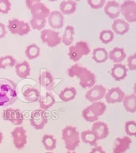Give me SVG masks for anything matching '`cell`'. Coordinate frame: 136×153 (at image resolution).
I'll use <instances>...</instances> for the list:
<instances>
[{
  "instance_id": "cell-1",
  "label": "cell",
  "mask_w": 136,
  "mask_h": 153,
  "mask_svg": "<svg viewBox=\"0 0 136 153\" xmlns=\"http://www.w3.org/2000/svg\"><path fill=\"white\" fill-rule=\"evenodd\" d=\"M68 75L70 77H77L79 84L83 88H91L96 82L95 75L86 67L81 66L79 64L72 65L68 69Z\"/></svg>"
},
{
  "instance_id": "cell-2",
  "label": "cell",
  "mask_w": 136,
  "mask_h": 153,
  "mask_svg": "<svg viewBox=\"0 0 136 153\" xmlns=\"http://www.w3.org/2000/svg\"><path fill=\"white\" fill-rule=\"evenodd\" d=\"M17 99L16 84L9 79H0V107L14 105Z\"/></svg>"
},
{
  "instance_id": "cell-3",
  "label": "cell",
  "mask_w": 136,
  "mask_h": 153,
  "mask_svg": "<svg viewBox=\"0 0 136 153\" xmlns=\"http://www.w3.org/2000/svg\"><path fill=\"white\" fill-rule=\"evenodd\" d=\"M62 140L68 151H75L81 143V134L76 127L68 125L62 130Z\"/></svg>"
},
{
  "instance_id": "cell-4",
  "label": "cell",
  "mask_w": 136,
  "mask_h": 153,
  "mask_svg": "<svg viewBox=\"0 0 136 153\" xmlns=\"http://www.w3.org/2000/svg\"><path fill=\"white\" fill-rule=\"evenodd\" d=\"M107 109V105L101 101L92 103V105L85 108L82 112V117L86 121L94 123L97 121L99 117H101Z\"/></svg>"
},
{
  "instance_id": "cell-5",
  "label": "cell",
  "mask_w": 136,
  "mask_h": 153,
  "mask_svg": "<svg viewBox=\"0 0 136 153\" xmlns=\"http://www.w3.org/2000/svg\"><path fill=\"white\" fill-rule=\"evenodd\" d=\"M90 52V47L88 43L84 41H80V42H77L75 45H72L69 46L68 55L70 60L74 62H77L84 56L89 54Z\"/></svg>"
},
{
  "instance_id": "cell-6",
  "label": "cell",
  "mask_w": 136,
  "mask_h": 153,
  "mask_svg": "<svg viewBox=\"0 0 136 153\" xmlns=\"http://www.w3.org/2000/svg\"><path fill=\"white\" fill-rule=\"evenodd\" d=\"M7 29L12 34L24 36L30 32L31 27L29 22L18 19H12L8 21Z\"/></svg>"
},
{
  "instance_id": "cell-7",
  "label": "cell",
  "mask_w": 136,
  "mask_h": 153,
  "mask_svg": "<svg viewBox=\"0 0 136 153\" xmlns=\"http://www.w3.org/2000/svg\"><path fill=\"white\" fill-rule=\"evenodd\" d=\"M41 39L48 47H56L61 43V37L59 32L52 29H43L41 31Z\"/></svg>"
},
{
  "instance_id": "cell-8",
  "label": "cell",
  "mask_w": 136,
  "mask_h": 153,
  "mask_svg": "<svg viewBox=\"0 0 136 153\" xmlns=\"http://www.w3.org/2000/svg\"><path fill=\"white\" fill-rule=\"evenodd\" d=\"M120 12L127 22H136V2L126 0L120 5Z\"/></svg>"
},
{
  "instance_id": "cell-9",
  "label": "cell",
  "mask_w": 136,
  "mask_h": 153,
  "mask_svg": "<svg viewBox=\"0 0 136 153\" xmlns=\"http://www.w3.org/2000/svg\"><path fill=\"white\" fill-rule=\"evenodd\" d=\"M30 123L31 126L36 130H41L44 128L48 123V117L45 111L41 108L33 111L31 112Z\"/></svg>"
},
{
  "instance_id": "cell-10",
  "label": "cell",
  "mask_w": 136,
  "mask_h": 153,
  "mask_svg": "<svg viewBox=\"0 0 136 153\" xmlns=\"http://www.w3.org/2000/svg\"><path fill=\"white\" fill-rule=\"evenodd\" d=\"M13 138V143L18 150H21L27 143V132L26 130L21 126H17L11 131Z\"/></svg>"
},
{
  "instance_id": "cell-11",
  "label": "cell",
  "mask_w": 136,
  "mask_h": 153,
  "mask_svg": "<svg viewBox=\"0 0 136 153\" xmlns=\"http://www.w3.org/2000/svg\"><path fill=\"white\" fill-rule=\"evenodd\" d=\"M2 118L15 126H21L24 120L23 113L17 108H6L2 112Z\"/></svg>"
},
{
  "instance_id": "cell-12",
  "label": "cell",
  "mask_w": 136,
  "mask_h": 153,
  "mask_svg": "<svg viewBox=\"0 0 136 153\" xmlns=\"http://www.w3.org/2000/svg\"><path fill=\"white\" fill-rule=\"evenodd\" d=\"M106 93H107V89L104 86L101 85H96L88 89V92L85 93V98L89 102L94 103L102 100L103 98L105 97Z\"/></svg>"
},
{
  "instance_id": "cell-13",
  "label": "cell",
  "mask_w": 136,
  "mask_h": 153,
  "mask_svg": "<svg viewBox=\"0 0 136 153\" xmlns=\"http://www.w3.org/2000/svg\"><path fill=\"white\" fill-rule=\"evenodd\" d=\"M103 11L110 19H116L121 14L120 4L115 0H110L105 3Z\"/></svg>"
},
{
  "instance_id": "cell-14",
  "label": "cell",
  "mask_w": 136,
  "mask_h": 153,
  "mask_svg": "<svg viewBox=\"0 0 136 153\" xmlns=\"http://www.w3.org/2000/svg\"><path fill=\"white\" fill-rule=\"evenodd\" d=\"M125 93L119 87H115L108 90L105 95V100L108 104H117L123 102Z\"/></svg>"
},
{
  "instance_id": "cell-15",
  "label": "cell",
  "mask_w": 136,
  "mask_h": 153,
  "mask_svg": "<svg viewBox=\"0 0 136 153\" xmlns=\"http://www.w3.org/2000/svg\"><path fill=\"white\" fill-rule=\"evenodd\" d=\"M91 131L95 134V136L97 137L98 140H104L105 138H107L109 134L108 125L105 122L100 121V120H97L93 123Z\"/></svg>"
},
{
  "instance_id": "cell-16",
  "label": "cell",
  "mask_w": 136,
  "mask_h": 153,
  "mask_svg": "<svg viewBox=\"0 0 136 153\" xmlns=\"http://www.w3.org/2000/svg\"><path fill=\"white\" fill-rule=\"evenodd\" d=\"M30 10L32 18L38 19H47L51 12L50 10L41 2L34 4Z\"/></svg>"
},
{
  "instance_id": "cell-17",
  "label": "cell",
  "mask_w": 136,
  "mask_h": 153,
  "mask_svg": "<svg viewBox=\"0 0 136 153\" xmlns=\"http://www.w3.org/2000/svg\"><path fill=\"white\" fill-rule=\"evenodd\" d=\"M64 15L60 10H52L47 18V22L52 30H58L64 26Z\"/></svg>"
},
{
  "instance_id": "cell-18",
  "label": "cell",
  "mask_w": 136,
  "mask_h": 153,
  "mask_svg": "<svg viewBox=\"0 0 136 153\" xmlns=\"http://www.w3.org/2000/svg\"><path fill=\"white\" fill-rule=\"evenodd\" d=\"M131 143L132 140L130 136L118 137L115 140L113 144V153H125L130 148Z\"/></svg>"
},
{
  "instance_id": "cell-19",
  "label": "cell",
  "mask_w": 136,
  "mask_h": 153,
  "mask_svg": "<svg viewBox=\"0 0 136 153\" xmlns=\"http://www.w3.org/2000/svg\"><path fill=\"white\" fill-rule=\"evenodd\" d=\"M40 85L44 88L45 90L52 91L54 88V78L50 72L48 70H42L41 72L40 76L38 78Z\"/></svg>"
},
{
  "instance_id": "cell-20",
  "label": "cell",
  "mask_w": 136,
  "mask_h": 153,
  "mask_svg": "<svg viewBox=\"0 0 136 153\" xmlns=\"http://www.w3.org/2000/svg\"><path fill=\"white\" fill-rule=\"evenodd\" d=\"M128 69L123 64H115L111 69V75L115 81H120L126 78Z\"/></svg>"
},
{
  "instance_id": "cell-21",
  "label": "cell",
  "mask_w": 136,
  "mask_h": 153,
  "mask_svg": "<svg viewBox=\"0 0 136 153\" xmlns=\"http://www.w3.org/2000/svg\"><path fill=\"white\" fill-rule=\"evenodd\" d=\"M22 95L26 102L34 103L40 99L41 93L38 88L31 86H26L22 90Z\"/></svg>"
},
{
  "instance_id": "cell-22",
  "label": "cell",
  "mask_w": 136,
  "mask_h": 153,
  "mask_svg": "<svg viewBox=\"0 0 136 153\" xmlns=\"http://www.w3.org/2000/svg\"><path fill=\"white\" fill-rule=\"evenodd\" d=\"M112 27L113 32L118 35H124L130 30V25L128 22L121 19H115Z\"/></svg>"
},
{
  "instance_id": "cell-23",
  "label": "cell",
  "mask_w": 136,
  "mask_h": 153,
  "mask_svg": "<svg viewBox=\"0 0 136 153\" xmlns=\"http://www.w3.org/2000/svg\"><path fill=\"white\" fill-rule=\"evenodd\" d=\"M126 54L124 49L120 47L113 48L109 53H108V59L114 62L115 64H119L123 62L126 59Z\"/></svg>"
},
{
  "instance_id": "cell-24",
  "label": "cell",
  "mask_w": 136,
  "mask_h": 153,
  "mask_svg": "<svg viewBox=\"0 0 136 153\" xmlns=\"http://www.w3.org/2000/svg\"><path fill=\"white\" fill-rule=\"evenodd\" d=\"M60 11L63 15H69L75 13L77 7V3L74 0H65L60 3Z\"/></svg>"
},
{
  "instance_id": "cell-25",
  "label": "cell",
  "mask_w": 136,
  "mask_h": 153,
  "mask_svg": "<svg viewBox=\"0 0 136 153\" xmlns=\"http://www.w3.org/2000/svg\"><path fill=\"white\" fill-rule=\"evenodd\" d=\"M15 73L20 78H27L30 75V66L28 62L24 61L15 65Z\"/></svg>"
},
{
  "instance_id": "cell-26",
  "label": "cell",
  "mask_w": 136,
  "mask_h": 153,
  "mask_svg": "<svg viewBox=\"0 0 136 153\" xmlns=\"http://www.w3.org/2000/svg\"><path fill=\"white\" fill-rule=\"evenodd\" d=\"M38 102H39V106H40L41 109L45 111V110H48L52 106H53L56 103V100H55L53 96L51 93L47 92V93H45V95H41L40 99L38 100Z\"/></svg>"
},
{
  "instance_id": "cell-27",
  "label": "cell",
  "mask_w": 136,
  "mask_h": 153,
  "mask_svg": "<svg viewBox=\"0 0 136 153\" xmlns=\"http://www.w3.org/2000/svg\"><path fill=\"white\" fill-rule=\"evenodd\" d=\"M123 105L126 112L134 113L136 112V95L135 93L125 96Z\"/></svg>"
},
{
  "instance_id": "cell-28",
  "label": "cell",
  "mask_w": 136,
  "mask_h": 153,
  "mask_svg": "<svg viewBox=\"0 0 136 153\" xmlns=\"http://www.w3.org/2000/svg\"><path fill=\"white\" fill-rule=\"evenodd\" d=\"M81 140L92 147L98 146V139L91 130H85L81 133Z\"/></svg>"
},
{
  "instance_id": "cell-29",
  "label": "cell",
  "mask_w": 136,
  "mask_h": 153,
  "mask_svg": "<svg viewBox=\"0 0 136 153\" xmlns=\"http://www.w3.org/2000/svg\"><path fill=\"white\" fill-rule=\"evenodd\" d=\"M92 59L98 64L104 63L108 59V53L104 48H95L92 51Z\"/></svg>"
},
{
  "instance_id": "cell-30",
  "label": "cell",
  "mask_w": 136,
  "mask_h": 153,
  "mask_svg": "<svg viewBox=\"0 0 136 153\" xmlns=\"http://www.w3.org/2000/svg\"><path fill=\"white\" fill-rule=\"evenodd\" d=\"M74 33H75V30L73 26H67L61 37V42L66 46L72 45L74 40Z\"/></svg>"
},
{
  "instance_id": "cell-31",
  "label": "cell",
  "mask_w": 136,
  "mask_h": 153,
  "mask_svg": "<svg viewBox=\"0 0 136 153\" xmlns=\"http://www.w3.org/2000/svg\"><path fill=\"white\" fill-rule=\"evenodd\" d=\"M76 93V89L74 87H67L61 91L59 97L64 102H69L75 99Z\"/></svg>"
},
{
  "instance_id": "cell-32",
  "label": "cell",
  "mask_w": 136,
  "mask_h": 153,
  "mask_svg": "<svg viewBox=\"0 0 136 153\" xmlns=\"http://www.w3.org/2000/svg\"><path fill=\"white\" fill-rule=\"evenodd\" d=\"M41 143L45 150L48 152H52L57 148V140L55 139L54 136L50 134H45L42 136Z\"/></svg>"
},
{
  "instance_id": "cell-33",
  "label": "cell",
  "mask_w": 136,
  "mask_h": 153,
  "mask_svg": "<svg viewBox=\"0 0 136 153\" xmlns=\"http://www.w3.org/2000/svg\"><path fill=\"white\" fill-rule=\"evenodd\" d=\"M40 47L37 44H35V43L29 45L26 48V51H25L26 56L30 60H34L36 58H38L39 57V55H40Z\"/></svg>"
},
{
  "instance_id": "cell-34",
  "label": "cell",
  "mask_w": 136,
  "mask_h": 153,
  "mask_svg": "<svg viewBox=\"0 0 136 153\" xmlns=\"http://www.w3.org/2000/svg\"><path fill=\"white\" fill-rule=\"evenodd\" d=\"M17 64L16 59L11 55H7L0 57V69H6L9 67H14Z\"/></svg>"
},
{
  "instance_id": "cell-35",
  "label": "cell",
  "mask_w": 136,
  "mask_h": 153,
  "mask_svg": "<svg viewBox=\"0 0 136 153\" xmlns=\"http://www.w3.org/2000/svg\"><path fill=\"white\" fill-rule=\"evenodd\" d=\"M114 32L111 30H103L100 32V35H99V38H100V42L105 44V45L112 42V41L114 40Z\"/></svg>"
},
{
  "instance_id": "cell-36",
  "label": "cell",
  "mask_w": 136,
  "mask_h": 153,
  "mask_svg": "<svg viewBox=\"0 0 136 153\" xmlns=\"http://www.w3.org/2000/svg\"><path fill=\"white\" fill-rule=\"evenodd\" d=\"M30 26L33 30H42L47 23V19H38L32 18L30 21Z\"/></svg>"
},
{
  "instance_id": "cell-37",
  "label": "cell",
  "mask_w": 136,
  "mask_h": 153,
  "mask_svg": "<svg viewBox=\"0 0 136 153\" xmlns=\"http://www.w3.org/2000/svg\"><path fill=\"white\" fill-rule=\"evenodd\" d=\"M124 130L128 136L136 137V121L135 120L126 121L125 126H124Z\"/></svg>"
},
{
  "instance_id": "cell-38",
  "label": "cell",
  "mask_w": 136,
  "mask_h": 153,
  "mask_svg": "<svg viewBox=\"0 0 136 153\" xmlns=\"http://www.w3.org/2000/svg\"><path fill=\"white\" fill-rule=\"evenodd\" d=\"M11 10V2L10 0H0V14H7Z\"/></svg>"
},
{
  "instance_id": "cell-39",
  "label": "cell",
  "mask_w": 136,
  "mask_h": 153,
  "mask_svg": "<svg viewBox=\"0 0 136 153\" xmlns=\"http://www.w3.org/2000/svg\"><path fill=\"white\" fill-rule=\"evenodd\" d=\"M87 2L92 9L98 10L104 7L106 0H87Z\"/></svg>"
},
{
  "instance_id": "cell-40",
  "label": "cell",
  "mask_w": 136,
  "mask_h": 153,
  "mask_svg": "<svg viewBox=\"0 0 136 153\" xmlns=\"http://www.w3.org/2000/svg\"><path fill=\"white\" fill-rule=\"evenodd\" d=\"M127 68L131 71L136 70V53L130 55L127 57Z\"/></svg>"
},
{
  "instance_id": "cell-41",
  "label": "cell",
  "mask_w": 136,
  "mask_h": 153,
  "mask_svg": "<svg viewBox=\"0 0 136 153\" xmlns=\"http://www.w3.org/2000/svg\"><path fill=\"white\" fill-rule=\"evenodd\" d=\"M7 34V27L5 24L0 22V39L3 38Z\"/></svg>"
},
{
  "instance_id": "cell-42",
  "label": "cell",
  "mask_w": 136,
  "mask_h": 153,
  "mask_svg": "<svg viewBox=\"0 0 136 153\" xmlns=\"http://www.w3.org/2000/svg\"><path fill=\"white\" fill-rule=\"evenodd\" d=\"M38 2H41V0H26V5L28 9H30L33 5Z\"/></svg>"
},
{
  "instance_id": "cell-43",
  "label": "cell",
  "mask_w": 136,
  "mask_h": 153,
  "mask_svg": "<svg viewBox=\"0 0 136 153\" xmlns=\"http://www.w3.org/2000/svg\"><path fill=\"white\" fill-rule=\"evenodd\" d=\"M90 153H106L101 146H96L91 150Z\"/></svg>"
},
{
  "instance_id": "cell-44",
  "label": "cell",
  "mask_w": 136,
  "mask_h": 153,
  "mask_svg": "<svg viewBox=\"0 0 136 153\" xmlns=\"http://www.w3.org/2000/svg\"><path fill=\"white\" fill-rule=\"evenodd\" d=\"M2 140H3V135H2V133L0 131V144L2 143Z\"/></svg>"
},
{
  "instance_id": "cell-45",
  "label": "cell",
  "mask_w": 136,
  "mask_h": 153,
  "mask_svg": "<svg viewBox=\"0 0 136 153\" xmlns=\"http://www.w3.org/2000/svg\"><path fill=\"white\" fill-rule=\"evenodd\" d=\"M133 90H134V93L136 95V82L135 83V85H134V88H133Z\"/></svg>"
},
{
  "instance_id": "cell-46",
  "label": "cell",
  "mask_w": 136,
  "mask_h": 153,
  "mask_svg": "<svg viewBox=\"0 0 136 153\" xmlns=\"http://www.w3.org/2000/svg\"><path fill=\"white\" fill-rule=\"evenodd\" d=\"M65 153H76V152H75L74 151H68V152H65Z\"/></svg>"
},
{
  "instance_id": "cell-47",
  "label": "cell",
  "mask_w": 136,
  "mask_h": 153,
  "mask_svg": "<svg viewBox=\"0 0 136 153\" xmlns=\"http://www.w3.org/2000/svg\"><path fill=\"white\" fill-rule=\"evenodd\" d=\"M48 1H50V2H56L57 0H48Z\"/></svg>"
},
{
  "instance_id": "cell-48",
  "label": "cell",
  "mask_w": 136,
  "mask_h": 153,
  "mask_svg": "<svg viewBox=\"0 0 136 153\" xmlns=\"http://www.w3.org/2000/svg\"><path fill=\"white\" fill-rule=\"evenodd\" d=\"M74 1H76V2H79V1H81V0H74Z\"/></svg>"
},
{
  "instance_id": "cell-49",
  "label": "cell",
  "mask_w": 136,
  "mask_h": 153,
  "mask_svg": "<svg viewBox=\"0 0 136 153\" xmlns=\"http://www.w3.org/2000/svg\"><path fill=\"white\" fill-rule=\"evenodd\" d=\"M46 153H52V152H47Z\"/></svg>"
},
{
  "instance_id": "cell-50",
  "label": "cell",
  "mask_w": 136,
  "mask_h": 153,
  "mask_svg": "<svg viewBox=\"0 0 136 153\" xmlns=\"http://www.w3.org/2000/svg\"><path fill=\"white\" fill-rule=\"evenodd\" d=\"M135 2H136V0H135Z\"/></svg>"
}]
</instances>
